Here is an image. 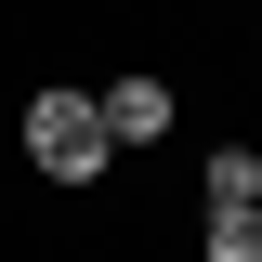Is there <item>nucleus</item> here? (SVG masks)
<instances>
[{
    "mask_svg": "<svg viewBox=\"0 0 262 262\" xmlns=\"http://www.w3.org/2000/svg\"><path fill=\"white\" fill-rule=\"evenodd\" d=\"M105 158H118V144H105L92 92H39V105H27V170H53V184H92Z\"/></svg>",
    "mask_w": 262,
    "mask_h": 262,
    "instance_id": "f257e3e1",
    "label": "nucleus"
},
{
    "mask_svg": "<svg viewBox=\"0 0 262 262\" xmlns=\"http://www.w3.org/2000/svg\"><path fill=\"white\" fill-rule=\"evenodd\" d=\"M92 118H105V144H170V79H118V92H92Z\"/></svg>",
    "mask_w": 262,
    "mask_h": 262,
    "instance_id": "f03ea898",
    "label": "nucleus"
},
{
    "mask_svg": "<svg viewBox=\"0 0 262 262\" xmlns=\"http://www.w3.org/2000/svg\"><path fill=\"white\" fill-rule=\"evenodd\" d=\"M210 210H262V158L249 144H210Z\"/></svg>",
    "mask_w": 262,
    "mask_h": 262,
    "instance_id": "7ed1b4c3",
    "label": "nucleus"
},
{
    "mask_svg": "<svg viewBox=\"0 0 262 262\" xmlns=\"http://www.w3.org/2000/svg\"><path fill=\"white\" fill-rule=\"evenodd\" d=\"M210 262H262V210H210Z\"/></svg>",
    "mask_w": 262,
    "mask_h": 262,
    "instance_id": "20e7f679",
    "label": "nucleus"
}]
</instances>
